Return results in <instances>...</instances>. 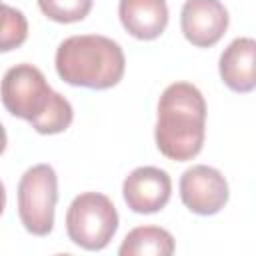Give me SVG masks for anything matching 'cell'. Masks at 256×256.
<instances>
[{"label": "cell", "mask_w": 256, "mask_h": 256, "mask_svg": "<svg viewBox=\"0 0 256 256\" xmlns=\"http://www.w3.org/2000/svg\"><path fill=\"white\" fill-rule=\"evenodd\" d=\"M0 98L12 116L30 122L38 134H60L74 118L70 102L54 92L32 64H16L6 70L0 82Z\"/></svg>", "instance_id": "obj_1"}, {"label": "cell", "mask_w": 256, "mask_h": 256, "mask_svg": "<svg viewBox=\"0 0 256 256\" xmlns=\"http://www.w3.org/2000/svg\"><path fill=\"white\" fill-rule=\"evenodd\" d=\"M206 134V102L188 82L170 84L158 100L156 146L170 160H192L200 154Z\"/></svg>", "instance_id": "obj_2"}, {"label": "cell", "mask_w": 256, "mask_h": 256, "mask_svg": "<svg viewBox=\"0 0 256 256\" xmlns=\"http://www.w3.org/2000/svg\"><path fill=\"white\" fill-rule=\"evenodd\" d=\"M124 52L118 42L100 34L66 38L56 50V72L70 86L106 90L124 76Z\"/></svg>", "instance_id": "obj_3"}, {"label": "cell", "mask_w": 256, "mask_h": 256, "mask_svg": "<svg viewBox=\"0 0 256 256\" xmlns=\"http://www.w3.org/2000/svg\"><path fill=\"white\" fill-rule=\"evenodd\" d=\"M118 230V212L112 200L100 192H82L66 212L68 238L84 250H102Z\"/></svg>", "instance_id": "obj_4"}, {"label": "cell", "mask_w": 256, "mask_h": 256, "mask_svg": "<svg viewBox=\"0 0 256 256\" xmlns=\"http://www.w3.org/2000/svg\"><path fill=\"white\" fill-rule=\"evenodd\" d=\"M58 200V178L52 166L36 164L18 182V216L34 236H46L54 228V208Z\"/></svg>", "instance_id": "obj_5"}, {"label": "cell", "mask_w": 256, "mask_h": 256, "mask_svg": "<svg viewBox=\"0 0 256 256\" xmlns=\"http://www.w3.org/2000/svg\"><path fill=\"white\" fill-rule=\"evenodd\" d=\"M228 182L220 170L196 164L180 176V198L184 206L200 216H212L220 212L228 202Z\"/></svg>", "instance_id": "obj_6"}, {"label": "cell", "mask_w": 256, "mask_h": 256, "mask_svg": "<svg viewBox=\"0 0 256 256\" xmlns=\"http://www.w3.org/2000/svg\"><path fill=\"white\" fill-rule=\"evenodd\" d=\"M180 26L192 46L210 48L228 28V10L220 0H186L180 12Z\"/></svg>", "instance_id": "obj_7"}, {"label": "cell", "mask_w": 256, "mask_h": 256, "mask_svg": "<svg viewBox=\"0 0 256 256\" xmlns=\"http://www.w3.org/2000/svg\"><path fill=\"white\" fill-rule=\"evenodd\" d=\"M170 192L172 180L168 172L156 166H140L132 170L122 184L124 202L132 212L138 214L162 210L170 200Z\"/></svg>", "instance_id": "obj_8"}, {"label": "cell", "mask_w": 256, "mask_h": 256, "mask_svg": "<svg viewBox=\"0 0 256 256\" xmlns=\"http://www.w3.org/2000/svg\"><path fill=\"white\" fill-rule=\"evenodd\" d=\"M118 16L128 34L138 40L158 38L168 24L166 0H120Z\"/></svg>", "instance_id": "obj_9"}, {"label": "cell", "mask_w": 256, "mask_h": 256, "mask_svg": "<svg viewBox=\"0 0 256 256\" xmlns=\"http://www.w3.org/2000/svg\"><path fill=\"white\" fill-rule=\"evenodd\" d=\"M220 76L234 92H250L256 86V42L252 38L232 40L220 54Z\"/></svg>", "instance_id": "obj_10"}, {"label": "cell", "mask_w": 256, "mask_h": 256, "mask_svg": "<svg viewBox=\"0 0 256 256\" xmlns=\"http://www.w3.org/2000/svg\"><path fill=\"white\" fill-rule=\"evenodd\" d=\"M174 238L160 226H138L130 230L118 250L120 256H170Z\"/></svg>", "instance_id": "obj_11"}, {"label": "cell", "mask_w": 256, "mask_h": 256, "mask_svg": "<svg viewBox=\"0 0 256 256\" xmlns=\"http://www.w3.org/2000/svg\"><path fill=\"white\" fill-rule=\"evenodd\" d=\"M28 38V22L26 16L0 2V52H10L22 46Z\"/></svg>", "instance_id": "obj_12"}, {"label": "cell", "mask_w": 256, "mask_h": 256, "mask_svg": "<svg viewBox=\"0 0 256 256\" xmlns=\"http://www.w3.org/2000/svg\"><path fill=\"white\" fill-rule=\"evenodd\" d=\"M40 10L54 22H80L92 10V0H38Z\"/></svg>", "instance_id": "obj_13"}, {"label": "cell", "mask_w": 256, "mask_h": 256, "mask_svg": "<svg viewBox=\"0 0 256 256\" xmlns=\"http://www.w3.org/2000/svg\"><path fill=\"white\" fill-rule=\"evenodd\" d=\"M6 142H8V138H6V130H4V126L0 124V154L6 150Z\"/></svg>", "instance_id": "obj_14"}, {"label": "cell", "mask_w": 256, "mask_h": 256, "mask_svg": "<svg viewBox=\"0 0 256 256\" xmlns=\"http://www.w3.org/2000/svg\"><path fill=\"white\" fill-rule=\"evenodd\" d=\"M4 206H6V188H4V184L0 182V216H2V212H4Z\"/></svg>", "instance_id": "obj_15"}]
</instances>
